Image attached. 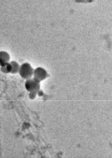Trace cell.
I'll return each mask as SVG.
<instances>
[{
    "label": "cell",
    "mask_w": 112,
    "mask_h": 158,
    "mask_svg": "<svg viewBox=\"0 0 112 158\" xmlns=\"http://www.w3.org/2000/svg\"><path fill=\"white\" fill-rule=\"evenodd\" d=\"M19 73L21 77L24 79H28L33 75V70L29 64L25 63L19 67Z\"/></svg>",
    "instance_id": "obj_1"
},
{
    "label": "cell",
    "mask_w": 112,
    "mask_h": 158,
    "mask_svg": "<svg viewBox=\"0 0 112 158\" xmlns=\"http://www.w3.org/2000/svg\"><path fill=\"white\" fill-rule=\"evenodd\" d=\"M25 86L26 89L30 92H36L39 87V82L34 78L27 79L25 83Z\"/></svg>",
    "instance_id": "obj_2"
},
{
    "label": "cell",
    "mask_w": 112,
    "mask_h": 158,
    "mask_svg": "<svg viewBox=\"0 0 112 158\" xmlns=\"http://www.w3.org/2000/svg\"><path fill=\"white\" fill-rule=\"evenodd\" d=\"M46 75L45 70L40 67L36 68L33 71V78L39 82L44 79L46 77Z\"/></svg>",
    "instance_id": "obj_3"
},
{
    "label": "cell",
    "mask_w": 112,
    "mask_h": 158,
    "mask_svg": "<svg viewBox=\"0 0 112 158\" xmlns=\"http://www.w3.org/2000/svg\"><path fill=\"white\" fill-rule=\"evenodd\" d=\"M10 55L5 51H0V66L9 62Z\"/></svg>",
    "instance_id": "obj_4"
},
{
    "label": "cell",
    "mask_w": 112,
    "mask_h": 158,
    "mask_svg": "<svg viewBox=\"0 0 112 158\" xmlns=\"http://www.w3.org/2000/svg\"><path fill=\"white\" fill-rule=\"evenodd\" d=\"M1 71L4 73H11L12 71V66L10 62L7 63L1 66Z\"/></svg>",
    "instance_id": "obj_5"
},
{
    "label": "cell",
    "mask_w": 112,
    "mask_h": 158,
    "mask_svg": "<svg viewBox=\"0 0 112 158\" xmlns=\"http://www.w3.org/2000/svg\"><path fill=\"white\" fill-rule=\"evenodd\" d=\"M10 63L11 64V66H12L11 73H16L19 72L20 66H19L18 64L16 62L14 61L10 62Z\"/></svg>",
    "instance_id": "obj_6"
}]
</instances>
